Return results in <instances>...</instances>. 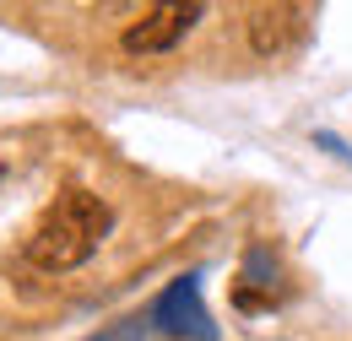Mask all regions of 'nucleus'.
<instances>
[{
  "mask_svg": "<svg viewBox=\"0 0 352 341\" xmlns=\"http://www.w3.org/2000/svg\"><path fill=\"white\" fill-rule=\"evenodd\" d=\"M109 222H114V212H109L92 190H76V184H71V190L38 217V228L28 233V260H33L38 271H76V265L92 260V250L103 244Z\"/></svg>",
  "mask_w": 352,
  "mask_h": 341,
  "instance_id": "f257e3e1",
  "label": "nucleus"
},
{
  "mask_svg": "<svg viewBox=\"0 0 352 341\" xmlns=\"http://www.w3.org/2000/svg\"><path fill=\"white\" fill-rule=\"evenodd\" d=\"M201 16H206V6H146L120 43H125V54H168Z\"/></svg>",
  "mask_w": 352,
  "mask_h": 341,
  "instance_id": "f03ea898",
  "label": "nucleus"
},
{
  "mask_svg": "<svg viewBox=\"0 0 352 341\" xmlns=\"http://www.w3.org/2000/svg\"><path fill=\"white\" fill-rule=\"evenodd\" d=\"M152 325H163L168 336H190V341H217L212 331V320H206V309H201V276L190 271V276H179L174 287L163 293V298L152 303Z\"/></svg>",
  "mask_w": 352,
  "mask_h": 341,
  "instance_id": "7ed1b4c3",
  "label": "nucleus"
},
{
  "mask_svg": "<svg viewBox=\"0 0 352 341\" xmlns=\"http://www.w3.org/2000/svg\"><path fill=\"white\" fill-rule=\"evenodd\" d=\"M309 22H314L309 6H261V11L250 16V49L265 54V60L293 54V49L309 38Z\"/></svg>",
  "mask_w": 352,
  "mask_h": 341,
  "instance_id": "20e7f679",
  "label": "nucleus"
},
{
  "mask_svg": "<svg viewBox=\"0 0 352 341\" xmlns=\"http://www.w3.org/2000/svg\"><path fill=\"white\" fill-rule=\"evenodd\" d=\"M271 282H276V260H271L261 244H255V250H250V260H244V271H239L233 303H239L244 314H261V309H271V303L282 298V293H276Z\"/></svg>",
  "mask_w": 352,
  "mask_h": 341,
  "instance_id": "39448f33",
  "label": "nucleus"
},
{
  "mask_svg": "<svg viewBox=\"0 0 352 341\" xmlns=\"http://www.w3.org/2000/svg\"><path fill=\"white\" fill-rule=\"evenodd\" d=\"M141 336H146L141 320H120V325H109V331H98V336H87V341H141Z\"/></svg>",
  "mask_w": 352,
  "mask_h": 341,
  "instance_id": "423d86ee",
  "label": "nucleus"
}]
</instances>
